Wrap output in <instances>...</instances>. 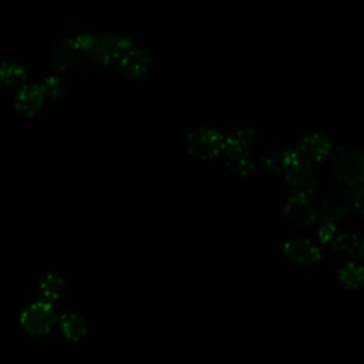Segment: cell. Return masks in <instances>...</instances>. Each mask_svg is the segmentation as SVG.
Wrapping results in <instances>:
<instances>
[{"label": "cell", "instance_id": "1", "mask_svg": "<svg viewBox=\"0 0 364 364\" xmlns=\"http://www.w3.org/2000/svg\"><path fill=\"white\" fill-rule=\"evenodd\" d=\"M73 41L77 50L85 51L92 60L102 64H108L114 61L115 58L121 57L128 48H131L129 40L115 38L108 34H100V36L80 34Z\"/></svg>", "mask_w": 364, "mask_h": 364}, {"label": "cell", "instance_id": "2", "mask_svg": "<svg viewBox=\"0 0 364 364\" xmlns=\"http://www.w3.org/2000/svg\"><path fill=\"white\" fill-rule=\"evenodd\" d=\"M333 175L346 185H357L364 178V155L355 145L338 146L330 161Z\"/></svg>", "mask_w": 364, "mask_h": 364}, {"label": "cell", "instance_id": "3", "mask_svg": "<svg viewBox=\"0 0 364 364\" xmlns=\"http://www.w3.org/2000/svg\"><path fill=\"white\" fill-rule=\"evenodd\" d=\"M225 138L212 129L199 128L188 134V152L200 159H210L218 156L225 149Z\"/></svg>", "mask_w": 364, "mask_h": 364}, {"label": "cell", "instance_id": "4", "mask_svg": "<svg viewBox=\"0 0 364 364\" xmlns=\"http://www.w3.org/2000/svg\"><path fill=\"white\" fill-rule=\"evenodd\" d=\"M57 316L50 301H37L30 304L20 317L23 328L34 336L48 333L55 324Z\"/></svg>", "mask_w": 364, "mask_h": 364}, {"label": "cell", "instance_id": "5", "mask_svg": "<svg viewBox=\"0 0 364 364\" xmlns=\"http://www.w3.org/2000/svg\"><path fill=\"white\" fill-rule=\"evenodd\" d=\"M286 185L293 195H310L316 189V175L307 162H299L286 168Z\"/></svg>", "mask_w": 364, "mask_h": 364}, {"label": "cell", "instance_id": "6", "mask_svg": "<svg viewBox=\"0 0 364 364\" xmlns=\"http://www.w3.org/2000/svg\"><path fill=\"white\" fill-rule=\"evenodd\" d=\"M283 216L294 225H311L317 219V210L307 196L291 193L284 200Z\"/></svg>", "mask_w": 364, "mask_h": 364}, {"label": "cell", "instance_id": "7", "mask_svg": "<svg viewBox=\"0 0 364 364\" xmlns=\"http://www.w3.org/2000/svg\"><path fill=\"white\" fill-rule=\"evenodd\" d=\"M353 206V195L347 189H337L327 193L321 202V215L326 220L336 222L346 216Z\"/></svg>", "mask_w": 364, "mask_h": 364}, {"label": "cell", "instance_id": "8", "mask_svg": "<svg viewBox=\"0 0 364 364\" xmlns=\"http://www.w3.org/2000/svg\"><path fill=\"white\" fill-rule=\"evenodd\" d=\"M294 148L303 162H313L323 159L328 154L331 144L324 134L316 132L303 136Z\"/></svg>", "mask_w": 364, "mask_h": 364}, {"label": "cell", "instance_id": "9", "mask_svg": "<svg viewBox=\"0 0 364 364\" xmlns=\"http://www.w3.org/2000/svg\"><path fill=\"white\" fill-rule=\"evenodd\" d=\"M44 97L46 94L41 84H24L16 95L14 108L18 114L31 117L40 109Z\"/></svg>", "mask_w": 364, "mask_h": 364}, {"label": "cell", "instance_id": "10", "mask_svg": "<svg viewBox=\"0 0 364 364\" xmlns=\"http://www.w3.org/2000/svg\"><path fill=\"white\" fill-rule=\"evenodd\" d=\"M286 256L301 266L318 263L321 259L320 249L307 239H294L284 245Z\"/></svg>", "mask_w": 364, "mask_h": 364}, {"label": "cell", "instance_id": "11", "mask_svg": "<svg viewBox=\"0 0 364 364\" xmlns=\"http://www.w3.org/2000/svg\"><path fill=\"white\" fill-rule=\"evenodd\" d=\"M225 165L228 171L239 176H246L253 169V156L243 146H225Z\"/></svg>", "mask_w": 364, "mask_h": 364}, {"label": "cell", "instance_id": "12", "mask_svg": "<svg viewBox=\"0 0 364 364\" xmlns=\"http://www.w3.org/2000/svg\"><path fill=\"white\" fill-rule=\"evenodd\" d=\"M121 67L129 77L139 78L149 70V57L142 50L131 47L121 55Z\"/></svg>", "mask_w": 364, "mask_h": 364}, {"label": "cell", "instance_id": "13", "mask_svg": "<svg viewBox=\"0 0 364 364\" xmlns=\"http://www.w3.org/2000/svg\"><path fill=\"white\" fill-rule=\"evenodd\" d=\"M77 47L74 46L73 40H61L58 41L50 54L51 63L58 70H67L71 67L77 60Z\"/></svg>", "mask_w": 364, "mask_h": 364}, {"label": "cell", "instance_id": "14", "mask_svg": "<svg viewBox=\"0 0 364 364\" xmlns=\"http://www.w3.org/2000/svg\"><path fill=\"white\" fill-rule=\"evenodd\" d=\"M61 330L70 341H80L87 333V324L82 316L77 313H64L61 316Z\"/></svg>", "mask_w": 364, "mask_h": 364}, {"label": "cell", "instance_id": "15", "mask_svg": "<svg viewBox=\"0 0 364 364\" xmlns=\"http://www.w3.org/2000/svg\"><path fill=\"white\" fill-rule=\"evenodd\" d=\"M63 286H64L63 277L54 272L44 274L38 282V289L41 296L44 297L46 301H50V303L60 297L63 291Z\"/></svg>", "mask_w": 364, "mask_h": 364}, {"label": "cell", "instance_id": "16", "mask_svg": "<svg viewBox=\"0 0 364 364\" xmlns=\"http://www.w3.org/2000/svg\"><path fill=\"white\" fill-rule=\"evenodd\" d=\"M27 71L26 68L17 61H4L0 64V81L4 85L13 87L20 85L26 81Z\"/></svg>", "mask_w": 364, "mask_h": 364}, {"label": "cell", "instance_id": "17", "mask_svg": "<svg viewBox=\"0 0 364 364\" xmlns=\"http://www.w3.org/2000/svg\"><path fill=\"white\" fill-rule=\"evenodd\" d=\"M256 135V131L252 125H242L236 129H233L226 138H225V145L226 146H243L247 148L253 138Z\"/></svg>", "mask_w": 364, "mask_h": 364}, {"label": "cell", "instance_id": "18", "mask_svg": "<svg viewBox=\"0 0 364 364\" xmlns=\"http://www.w3.org/2000/svg\"><path fill=\"white\" fill-rule=\"evenodd\" d=\"M338 279L341 284L347 289H355L361 283L363 279V269L360 264L347 263L338 272Z\"/></svg>", "mask_w": 364, "mask_h": 364}, {"label": "cell", "instance_id": "19", "mask_svg": "<svg viewBox=\"0 0 364 364\" xmlns=\"http://www.w3.org/2000/svg\"><path fill=\"white\" fill-rule=\"evenodd\" d=\"M263 164L264 166L269 169V171H274V172H279V171H283L286 169L290 162H289V155H287V149L283 151V149H270L264 154L263 156Z\"/></svg>", "mask_w": 364, "mask_h": 364}, {"label": "cell", "instance_id": "20", "mask_svg": "<svg viewBox=\"0 0 364 364\" xmlns=\"http://www.w3.org/2000/svg\"><path fill=\"white\" fill-rule=\"evenodd\" d=\"M358 246V239L354 233L350 232H343L337 236L333 237V247L340 252L346 253H353Z\"/></svg>", "mask_w": 364, "mask_h": 364}, {"label": "cell", "instance_id": "21", "mask_svg": "<svg viewBox=\"0 0 364 364\" xmlns=\"http://www.w3.org/2000/svg\"><path fill=\"white\" fill-rule=\"evenodd\" d=\"M41 87L44 90V94L50 95L51 98H63L67 94L65 84L55 75L47 77L41 84Z\"/></svg>", "mask_w": 364, "mask_h": 364}, {"label": "cell", "instance_id": "22", "mask_svg": "<svg viewBox=\"0 0 364 364\" xmlns=\"http://www.w3.org/2000/svg\"><path fill=\"white\" fill-rule=\"evenodd\" d=\"M336 235V226H334V222H330V220H326V223H323L318 229V237L323 243H327L330 242Z\"/></svg>", "mask_w": 364, "mask_h": 364}, {"label": "cell", "instance_id": "23", "mask_svg": "<svg viewBox=\"0 0 364 364\" xmlns=\"http://www.w3.org/2000/svg\"><path fill=\"white\" fill-rule=\"evenodd\" d=\"M361 193H363V189L360 188V189L357 191V193H355V198H354V195H353V205H355L358 209H361Z\"/></svg>", "mask_w": 364, "mask_h": 364}]
</instances>
